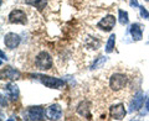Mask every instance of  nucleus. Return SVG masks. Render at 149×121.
I'll return each instance as SVG.
<instances>
[{
    "instance_id": "obj_18",
    "label": "nucleus",
    "mask_w": 149,
    "mask_h": 121,
    "mask_svg": "<svg viewBox=\"0 0 149 121\" xmlns=\"http://www.w3.org/2000/svg\"><path fill=\"white\" fill-rule=\"evenodd\" d=\"M118 14H119V22L122 25H127L129 19H128V12L127 11H123V10H118Z\"/></svg>"
},
{
    "instance_id": "obj_13",
    "label": "nucleus",
    "mask_w": 149,
    "mask_h": 121,
    "mask_svg": "<svg viewBox=\"0 0 149 121\" xmlns=\"http://www.w3.org/2000/svg\"><path fill=\"white\" fill-rule=\"evenodd\" d=\"M77 113L81 116L91 119V105H90V103H88V101H82V103L77 106Z\"/></svg>"
},
{
    "instance_id": "obj_9",
    "label": "nucleus",
    "mask_w": 149,
    "mask_h": 121,
    "mask_svg": "<svg viewBox=\"0 0 149 121\" xmlns=\"http://www.w3.org/2000/svg\"><path fill=\"white\" fill-rule=\"evenodd\" d=\"M109 114H111V118L114 119V120H122L124 119L127 111L124 109V105L123 104H116V105H112L111 109H109Z\"/></svg>"
},
{
    "instance_id": "obj_5",
    "label": "nucleus",
    "mask_w": 149,
    "mask_h": 121,
    "mask_svg": "<svg viewBox=\"0 0 149 121\" xmlns=\"http://www.w3.org/2000/svg\"><path fill=\"white\" fill-rule=\"evenodd\" d=\"M9 21L11 24H21V25H25L27 22V17H26V14L20 10V9H14V10L9 14Z\"/></svg>"
},
{
    "instance_id": "obj_20",
    "label": "nucleus",
    "mask_w": 149,
    "mask_h": 121,
    "mask_svg": "<svg viewBox=\"0 0 149 121\" xmlns=\"http://www.w3.org/2000/svg\"><path fill=\"white\" fill-rule=\"evenodd\" d=\"M130 6H134V8H139V4H138V0H130L129 1Z\"/></svg>"
},
{
    "instance_id": "obj_15",
    "label": "nucleus",
    "mask_w": 149,
    "mask_h": 121,
    "mask_svg": "<svg viewBox=\"0 0 149 121\" xmlns=\"http://www.w3.org/2000/svg\"><path fill=\"white\" fill-rule=\"evenodd\" d=\"M27 5H31L36 8L37 10H44L46 4H47V0H24Z\"/></svg>"
},
{
    "instance_id": "obj_22",
    "label": "nucleus",
    "mask_w": 149,
    "mask_h": 121,
    "mask_svg": "<svg viewBox=\"0 0 149 121\" xmlns=\"http://www.w3.org/2000/svg\"><path fill=\"white\" fill-rule=\"evenodd\" d=\"M146 109H147V111L149 113V98H148V100L146 101Z\"/></svg>"
},
{
    "instance_id": "obj_10",
    "label": "nucleus",
    "mask_w": 149,
    "mask_h": 121,
    "mask_svg": "<svg viewBox=\"0 0 149 121\" xmlns=\"http://www.w3.org/2000/svg\"><path fill=\"white\" fill-rule=\"evenodd\" d=\"M116 25V17L113 15H107L97 24V27L103 31H111Z\"/></svg>"
},
{
    "instance_id": "obj_19",
    "label": "nucleus",
    "mask_w": 149,
    "mask_h": 121,
    "mask_svg": "<svg viewBox=\"0 0 149 121\" xmlns=\"http://www.w3.org/2000/svg\"><path fill=\"white\" fill-rule=\"evenodd\" d=\"M139 10H141V15H142V17H144V19H147V20H149V12L147 11V9L144 8V6H139Z\"/></svg>"
},
{
    "instance_id": "obj_6",
    "label": "nucleus",
    "mask_w": 149,
    "mask_h": 121,
    "mask_svg": "<svg viewBox=\"0 0 149 121\" xmlns=\"http://www.w3.org/2000/svg\"><path fill=\"white\" fill-rule=\"evenodd\" d=\"M20 36L17 34H14V32H9L4 36V45H5V47L9 48V50H14L19 45H20Z\"/></svg>"
},
{
    "instance_id": "obj_23",
    "label": "nucleus",
    "mask_w": 149,
    "mask_h": 121,
    "mask_svg": "<svg viewBox=\"0 0 149 121\" xmlns=\"http://www.w3.org/2000/svg\"><path fill=\"white\" fill-rule=\"evenodd\" d=\"M0 53H1V59H6V56H4V52H3V51H1Z\"/></svg>"
},
{
    "instance_id": "obj_14",
    "label": "nucleus",
    "mask_w": 149,
    "mask_h": 121,
    "mask_svg": "<svg viewBox=\"0 0 149 121\" xmlns=\"http://www.w3.org/2000/svg\"><path fill=\"white\" fill-rule=\"evenodd\" d=\"M129 32H130V35H132L134 41H141L143 38V31H142L141 25L139 24H133L132 26H130Z\"/></svg>"
},
{
    "instance_id": "obj_3",
    "label": "nucleus",
    "mask_w": 149,
    "mask_h": 121,
    "mask_svg": "<svg viewBox=\"0 0 149 121\" xmlns=\"http://www.w3.org/2000/svg\"><path fill=\"white\" fill-rule=\"evenodd\" d=\"M39 79L45 87L50 88V89H60V88H63L65 85V80L60 78L50 77V76H39Z\"/></svg>"
},
{
    "instance_id": "obj_2",
    "label": "nucleus",
    "mask_w": 149,
    "mask_h": 121,
    "mask_svg": "<svg viewBox=\"0 0 149 121\" xmlns=\"http://www.w3.org/2000/svg\"><path fill=\"white\" fill-rule=\"evenodd\" d=\"M36 67L41 69V71H49L52 67V58H51V56L47 52H45V51H41L36 56Z\"/></svg>"
},
{
    "instance_id": "obj_11",
    "label": "nucleus",
    "mask_w": 149,
    "mask_h": 121,
    "mask_svg": "<svg viewBox=\"0 0 149 121\" xmlns=\"http://www.w3.org/2000/svg\"><path fill=\"white\" fill-rule=\"evenodd\" d=\"M5 90H6V94L10 98L11 100H17L19 98V94H20V91H19V88L16 84H14V83H8V84H5Z\"/></svg>"
},
{
    "instance_id": "obj_17",
    "label": "nucleus",
    "mask_w": 149,
    "mask_h": 121,
    "mask_svg": "<svg viewBox=\"0 0 149 121\" xmlns=\"http://www.w3.org/2000/svg\"><path fill=\"white\" fill-rule=\"evenodd\" d=\"M107 62V57H104V56H101V57H98V58H96V60L93 62V64H92V67H91V69H98V68H101L103 64Z\"/></svg>"
},
{
    "instance_id": "obj_24",
    "label": "nucleus",
    "mask_w": 149,
    "mask_h": 121,
    "mask_svg": "<svg viewBox=\"0 0 149 121\" xmlns=\"http://www.w3.org/2000/svg\"><path fill=\"white\" fill-rule=\"evenodd\" d=\"M146 1H148V3H149V0H146Z\"/></svg>"
},
{
    "instance_id": "obj_7",
    "label": "nucleus",
    "mask_w": 149,
    "mask_h": 121,
    "mask_svg": "<svg viewBox=\"0 0 149 121\" xmlns=\"http://www.w3.org/2000/svg\"><path fill=\"white\" fill-rule=\"evenodd\" d=\"M46 118L49 120H60L62 118V109L58 104H52L46 109Z\"/></svg>"
},
{
    "instance_id": "obj_21",
    "label": "nucleus",
    "mask_w": 149,
    "mask_h": 121,
    "mask_svg": "<svg viewBox=\"0 0 149 121\" xmlns=\"http://www.w3.org/2000/svg\"><path fill=\"white\" fill-rule=\"evenodd\" d=\"M4 105H6V100L4 99V96H1V106L4 108Z\"/></svg>"
},
{
    "instance_id": "obj_1",
    "label": "nucleus",
    "mask_w": 149,
    "mask_h": 121,
    "mask_svg": "<svg viewBox=\"0 0 149 121\" xmlns=\"http://www.w3.org/2000/svg\"><path fill=\"white\" fill-rule=\"evenodd\" d=\"M127 85V76L122 73H114L109 78V88L113 91H119Z\"/></svg>"
},
{
    "instance_id": "obj_4",
    "label": "nucleus",
    "mask_w": 149,
    "mask_h": 121,
    "mask_svg": "<svg viewBox=\"0 0 149 121\" xmlns=\"http://www.w3.org/2000/svg\"><path fill=\"white\" fill-rule=\"evenodd\" d=\"M46 116V110L41 106H31L26 111V119L27 120H44Z\"/></svg>"
},
{
    "instance_id": "obj_8",
    "label": "nucleus",
    "mask_w": 149,
    "mask_h": 121,
    "mask_svg": "<svg viewBox=\"0 0 149 121\" xmlns=\"http://www.w3.org/2000/svg\"><path fill=\"white\" fill-rule=\"evenodd\" d=\"M143 103H144V94H143V91L139 90V91H137L136 94H134L132 101H130L129 111H130V113L138 111L143 106Z\"/></svg>"
},
{
    "instance_id": "obj_16",
    "label": "nucleus",
    "mask_w": 149,
    "mask_h": 121,
    "mask_svg": "<svg viewBox=\"0 0 149 121\" xmlns=\"http://www.w3.org/2000/svg\"><path fill=\"white\" fill-rule=\"evenodd\" d=\"M114 45H116V35H111L109 38H108V41H107V45H106V52H107V53L113 52Z\"/></svg>"
},
{
    "instance_id": "obj_12",
    "label": "nucleus",
    "mask_w": 149,
    "mask_h": 121,
    "mask_svg": "<svg viewBox=\"0 0 149 121\" xmlns=\"http://www.w3.org/2000/svg\"><path fill=\"white\" fill-rule=\"evenodd\" d=\"M3 76L6 77L8 79H10V80H16V79L20 78L21 73L13 67H5L3 69Z\"/></svg>"
}]
</instances>
